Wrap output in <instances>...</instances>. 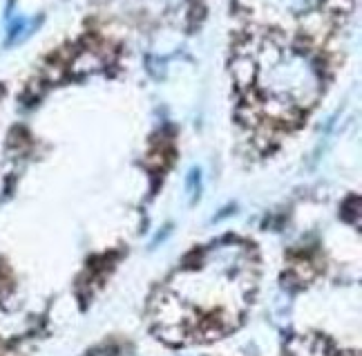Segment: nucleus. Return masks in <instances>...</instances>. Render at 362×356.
I'll return each instance as SVG.
<instances>
[]
</instances>
